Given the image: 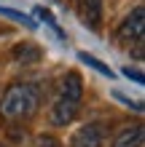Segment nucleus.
Returning a JSON list of instances; mask_svg holds the SVG:
<instances>
[{"label":"nucleus","instance_id":"nucleus-9","mask_svg":"<svg viewBox=\"0 0 145 147\" xmlns=\"http://www.w3.org/2000/svg\"><path fill=\"white\" fill-rule=\"evenodd\" d=\"M78 59L83 64H89V67H94L97 72H102V75H108V78H113V70H110L108 64H102L99 59H94V56H89V54H78Z\"/></svg>","mask_w":145,"mask_h":147},{"label":"nucleus","instance_id":"nucleus-3","mask_svg":"<svg viewBox=\"0 0 145 147\" xmlns=\"http://www.w3.org/2000/svg\"><path fill=\"white\" fill-rule=\"evenodd\" d=\"M105 134H108V126L105 123H86L83 128H78L73 136V147H102L105 144Z\"/></svg>","mask_w":145,"mask_h":147},{"label":"nucleus","instance_id":"nucleus-5","mask_svg":"<svg viewBox=\"0 0 145 147\" xmlns=\"http://www.w3.org/2000/svg\"><path fill=\"white\" fill-rule=\"evenodd\" d=\"M142 139H145V128H142V123H134V126L121 128V131L113 136L110 147H140Z\"/></svg>","mask_w":145,"mask_h":147},{"label":"nucleus","instance_id":"nucleus-7","mask_svg":"<svg viewBox=\"0 0 145 147\" xmlns=\"http://www.w3.org/2000/svg\"><path fill=\"white\" fill-rule=\"evenodd\" d=\"M14 59L19 64H35V62L43 59V51L38 46H32V43H19V46L14 48Z\"/></svg>","mask_w":145,"mask_h":147},{"label":"nucleus","instance_id":"nucleus-12","mask_svg":"<svg viewBox=\"0 0 145 147\" xmlns=\"http://www.w3.org/2000/svg\"><path fill=\"white\" fill-rule=\"evenodd\" d=\"M38 147H59V142L54 139V136H40V139H38Z\"/></svg>","mask_w":145,"mask_h":147},{"label":"nucleus","instance_id":"nucleus-4","mask_svg":"<svg viewBox=\"0 0 145 147\" xmlns=\"http://www.w3.org/2000/svg\"><path fill=\"white\" fill-rule=\"evenodd\" d=\"M75 118H78V105H75V102H67V99L59 96L54 105H51V112H48L51 126H70Z\"/></svg>","mask_w":145,"mask_h":147},{"label":"nucleus","instance_id":"nucleus-10","mask_svg":"<svg viewBox=\"0 0 145 147\" xmlns=\"http://www.w3.org/2000/svg\"><path fill=\"white\" fill-rule=\"evenodd\" d=\"M0 13H3V16H8V19H14V22H19V24H27V27H32V30H35V22H32L30 16L19 13V11H11V8H3V5H0Z\"/></svg>","mask_w":145,"mask_h":147},{"label":"nucleus","instance_id":"nucleus-6","mask_svg":"<svg viewBox=\"0 0 145 147\" xmlns=\"http://www.w3.org/2000/svg\"><path fill=\"white\" fill-rule=\"evenodd\" d=\"M59 91H62V99L75 102V105H78L81 96H83V80H81V75H78V72H67Z\"/></svg>","mask_w":145,"mask_h":147},{"label":"nucleus","instance_id":"nucleus-2","mask_svg":"<svg viewBox=\"0 0 145 147\" xmlns=\"http://www.w3.org/2000/svg\"><path fill=\"white\" fill-rule=\"evenodd\" d=\"M145 35V5H134L132 13L121 22V30H118V38L121 40H142Z\"/></svg>","mask_w":145,"mask_h":147},{"label":"nucleus","instance_id":"nucleus-8","mask_svg":"<svg viewBox=\"0 0 145 147\" xmlns=\"http://www.w3.org/2000/svg\"><path fill=\"white\" fill-rule=\"evenodd\" d=\"M83 16H86L89 27L99 30V24H102V0H83Z\"/></svg>","mask_w":145,"mask_h":147},{"label":"nucleus","instance_id":"nucleus-1","mask_svg":"<svg viewBox=\"0 0 145 147\" xmlns=\"http://www.w3.org/2000/svg\"><path fill=\"white\" fill-rule=\"evenodd\" d=\"M40 107V91L32 83L11 86L0 99V115L5 120H30Z\"/></svg>","mask_w":145,"mask_h":147},{"label":"nucleus","instance_id":"nucleus-11","mask_svg":"<svg viewBox=\"0 0 145 147\" xmlns=\"http://www.w3.org/2000/svg\"><path fill=\"white\" fill-rule=\"evenodd\" d=\"M124 75L126 78H129V80H134V83H145V78H142V72H137V70H132V67H126V70H124Z\"/></svg>","mask_w":145,"mask_h":147}]
</instances>
